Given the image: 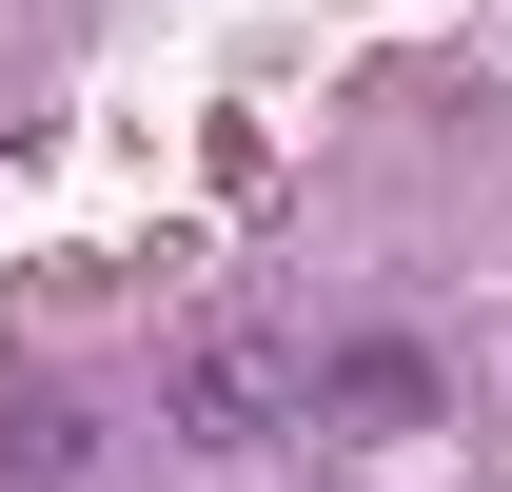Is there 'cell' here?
<instances>
[{
  "instance_id": "7a4b0ae2",
  "label": "cell",
  "mask_w": 512,
  "mask_h": 492,
  "mask_svg": "<svg viewBox=\"0 0 512 492\" xmlns=\"http://www.w3.org/2000/svg\"><path fill=\"white\" fill-rule=\"evenodd\" d=\"M414 414H434V355H394V335L316 355V433H414Z\"/></svg>"
},
{
  "instance_id": "6da1fadb",
  "label": "cell",
  "mask_w": 512,
  "mask_h": 492,
  "mask_svg": "<svg viewBox=\"0 0 512 492\" xmlns=\"http://www.w3.org/2000/svg\"><path fill=\"white\" fill-rule=\"evenodd\" d=\"M158 433L178 453H276V433H316V335L296 315H178L158 335Z\"/></svg>"
},
{
  "instance_id": "3957f363",
  "label": "cell",
  "mask_w": 512,
  "mask_h": 492,
  "mask_svg": "<svg viewBox=\"0 0 512 492\" xmlns=\"http://www.w3.org/2000/svg\"><path fill=\"white\" fill-rule=\"evenodd\" d=\"M0 473H20V492H79V473H99V414H79V394H20V414H0Z\"/></svg>"
}]
</instances>
